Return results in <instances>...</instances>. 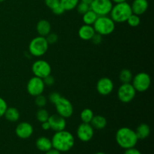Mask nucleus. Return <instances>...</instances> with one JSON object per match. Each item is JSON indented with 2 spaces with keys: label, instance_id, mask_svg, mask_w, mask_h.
Returning <instances> with one entry per match:
<instances>
[{
  "label": "nucleus",
  "instance_id": "nucleus-1",
  "mask_svg": "<svg viewBox=\"0 0 154 154\" xmlns=\"http://www.w3.org/2000/svg\"><path fill=\"white\" fill-rule=\"evenodd\" d=\"M51 142L52 147L60 152H68L75 146V139L70 132L64 129L55 132L51 138Z\"/></svg>",
  "mask_w": 154,
  "mask_h": 154
},
{
  "label": "nucleus",
  "instance_id": "nucleus-2",
  "mask_svg": "<svg viewBox=\"0 0 154 154\" xmlns=\"http://www.w3.org/2000/svg\"><path fill=\"white\" fill-rule=\"evenodd\" d=\"M115 140L117 144L125 150L135 147L138 141L135 130L129 127L120 128L116 132Z\"/></svg>",
  "mask_w": 154,
  "mask_h": 154
},
{
  "label": "nucleus",
  "instance_id": "nucleus-3",
  "mask_svg": "<svg viewBox=\"0 0 154 154\" xmlns=\"http://www.w3.org/2000/svg\"><path fill=\"white\" fill-rule=\"evenodd\" d=\"M132 14V11L130 4H129L127 2H124L117 3L113 5L112 9L110 12V17L114 21V23H122L126 22Z\"/></svg>",
  "mask_w": 154,
  "mask_h": 154
},
{
  "label": "nucleus",
  "instance_id": "nucleus-4",
  "mask_svg": "<svg viewBox=\"0 0 154 154\" xmlns=\"http://www.w3.org/2000/svg\"><path fill=\"white\" fill-rule=\"evenodd\" d=\"M93 26L96 33L102 36L109 35L115 30L116 23L110 17L100 16L98 17Z\"/></svg>",
  "mask_w": 154,
  "mask_h": 154
},
{
  "label": "nucleus",
  "instance_id": "nucleus-5",
  "mask_svg": "<svg viewBox=\"0 0 154 154\" xmlns=\"http://www.w3.org/2000/svg\"><path fill=\"white\" fill-rule=\"evenodd\" d=\"M49 44L46 38L43 36H36L32 39L29 45V52L35 57H41L45 55L48 51Z\"/></svg>",
  "mask_w": 154,
  "mask_h": 154
},
{
  "label": "nucleus",
  "instance_id": "nucleus-6",
  "mask_svg": "<svg viewBox=\"0 0 154 154\" xmlns=\"http://www.w3.org/2000/svg\"><path fill=\"white\" fill-rule=\"evenodd\" d=\"M132 85L136 92L144 93L150 88L151 85V78L150 75L146 72H139L132 78Z\"/></svg>",
  "mask_w": 154,
  "mask_h": 154
},
{
  "label": "nucleus",
  "instance_id": "nucleus-7",
  "mask_svg": "<svg viewBox=\"0 0 154 154\" xmlns=\"http://www.w3.org/2000/svg\"><path fill=\"white\" fill-rule=\"evenodd\" d=\"M136 93L132 84H122L117 90V98L121 102L127 104L133 101Z\"/></svg>",
  "mask_w": 154,
  "mask_h": 154
},
{
  "label": "nucleus",
  "instance_id": "nucleus-8",
  "mask_svg": "<svg viewBox=\"0 0 154 154\" xmlns=\"http://www.w3.org/2000/svg\"><path fill=\"white\" fill-rule=\"evenodd\" d=\"M113 5H114L111 0H93L90 4V9L99 17L110 14Z\"/></svg>",
  "mask_w": 154,
  "mask_h": 154
},
{
  "label": "nucleus",
  "instance_id": "nucleus-9",
  "mask_svg": "<svg viewBox=\"0 0 154 154\" xmlns=\"http://www.w3.org/2000/svg\"><path fill=\"white\" fill-rule=\"evenodd\" d=\"M57 114L67 119L72 117L74 113V107L72 102L66 98L61 96L54 104Z\"/></svg>",
  "mask_w": 154,
  "mask_h": 154
},
{
  "label": "nucleus",
  "instance_id": "nucleus-10",
  "mask_svg": "<svg viewBox=\"0 0 154 154\" xmlns=\"http://www.w3.org/2000/svg\"><path fill=\"white\" fill-rule=\"evenodd\" d=\"M51 71H52V69H51V65L46 60H38L35 61L32 66V72L34 76L40 78L42 79L51 75Z\"/></svg>",
  "mask_w": 154,
  "mask_h": 154
},
{
  "label": "nucleus",
  "instance_id": "nucleus-11",
  "mask_svg": "<svg viewBox=\"0 0 154 154\" xmlns=\"http://www.w3.org/2000/svg\"><path fill=\"white\" fill-rule=\"evenodd\" d=\"M45 84L43 79L38 77H32L28 81L26 84V90L31 96L35 97L42 94L45 91Z\"/></svg>",
  "mask_w": 154,
  "mask_h": 154
},
{
  "label": "nucleus",
  "instance_id": "nucleus-12",
  "mask_svg": "<svg viewBox=\"0 0 154 154\" xmlns=\"http://www.w3.org/2000/svg\"><path fill=\"white\" fill-rule=\"evenodd\" d=\"M76 135L80 141L88 142L94 136V129L90 123H81L77 128Z\"/></svg>",
  "mask_w": 154,
  "mask_h": 154
},
{
  "label": "nucleus",
  "instance_id": "nucleus-13",
  "mask_svg": "<svg viewBox=\"0 0 154 154\" xmlns=\"http://www.w3.org/2000/svg\"><path fill=\"white\" fill-rule=\"evenodd\" d=\"M114 88V82L111 78L108 77H103L100 78L96 83V90L101 96H108L112 93Z\"/></svg>",
  "mask_w": 154,
  "mask_h": 154
},
{
  "label": "nucleus",
  "instance_id": "nucleus-14",
  "mask_svg": "<svg viewBox=\"0 0 154 154\" xmlns=\"http://www.w3.org/2000/svg\"><path fill=\"white\" fill-rule=\"evenodd\" d=\"M34 128L31 123L28 122H21L15 129V134L20 139H28L32 135Z\"/></svg>",
  "mask_w": 154,
  "mask_h": 154
},
{
  "label": "nucleus",
  "instance_id": "nucleus-15",
  "mask_svg": "<svg viewBox=\"0 0 154 154\" xmlns=\"http://www.w3.org/2000/svg\"><path fill=\"white\" fill-rule=\"evenodd\" d=\"M48 121L51 126V129H52L54 132L64 130L66 129V125H67L66 118L57 114L50 115Z\"/></svg>",
  "mask_w": 154,
  "mask_h": 154
},
{
  "label": "nucleus",
  "instance_id": "nucleus-16",
  "mask_svg": "<svg viewBox=\"0 0 154 154\" xmlns=\"http://www.w3.org/2000/svg\"><path fill=\"white\" fill-rule=\"evenodd\" d=\"M130 5L132 14L141 16L148 9L149 2L147 0H134Z\"/></svg>",
  "mask_w": 154,
  "mask_h": 154
},
{
  "label": "nucleus",
  "instance_id": "nucleus-17",
  "mask_svg": "<svg viewBox=\"0 0 154 154\" xmlns=\"http://www.w3.org/2000/svg\"><path fill=\"white\" fill-rule=\"evenodd\" d=\"M95 34L96 32L93 26L84 24L78 29V36L84 41H90Z\"/></svg>",
  "mask_w": 154,
  "mask_h": 154
},
{
  "label": "nucleus",
  "instance_id": "nucleus-18",
  "mask_svg": "<svg viewBox=\"0 0 154 154\" xmlns=\"http://www.w3.org/2000/svg\"><path fill=\"white\" fill-rule=\"evenodd\" d=\"M36 31L40 36L46 37L50 32H51V23L47 20H40L36 25Z\"/></svg>",
  "mask_w": 154,
  "mask_h": 154
},
{
  "label": "nucleus",
  "instance_id": "nucleus-19",
  "mask_svg": "<svg viewBox=\"0 0 154 154\" xmlns=\"http://www.w3.org/2000/svg\"><path fill=\"white\" fill-rule=\"evenodd\" d=\"M35 146L38 150L45 153L53 147L51 139L45 136H41L38 138L35 141Z\"/></svg>",
  "mask_w": 154,
  "mask_h": 154
},
{
  "label": "nucleus",
  "instance_id": "nucleus-20",
  "mask_svg": "<svg viewBox=\"0 0 154 154\" xmlns=\"http://www.w3.org/2000/svg\"><path fill=\"white\" fill-rule=\"evenodd\" d=\"M138 140H144L148 138L150 135V127L147 123H141L137 126L135 130Z\"/></svg>",
  "mask_w": 154,
  "mask_h": 154
},
{
  "label": "nucleus",
  "instance_id": "nucleus-21",
  "mask_svg": "<svg viewBox=\"0 0 154 154\" xmlns=\"http://www.w3.org/2000/svg\"><path fill=\"white\" fill-rule=\"evenodd\" d=\"M106 118L104 116L102 115H94V117L92 119L90 124L93 126L94 129H98V130H102L105 129L107 126Z\"/></svg>",
  "mask_w": 154,
  "mask_h": 154
},
{
  "label": "nucleus",
  "instance_id": "nucleus-22",
  "mask_svg": "<svg viewBox=\"0 0 154 154\" xmlns=\"http://www.w3.org/2000/svg\"><path fill=\"white\" fill-rule=\"evenodd\" d=\"M4 117L8 121L14 123V122H17L19 120L20 117V114L16 108L8 107L4 114Z\"/></svg>",
  "mask_w": 154,
  "mask_h": 154
},
{
  "label": "nucleus",
  "instance_id": "nucleus-23",
  "mask_svg": "<svg viewBox=\"0 0 154 154\" xmlns=\"http://www.w3.org/2000/svg\"><path fill=\"white\" fill-rule=\"evenodd\" d=\"M98 17L99 16L93 11L90 9L88 11H87L85 14H83V22L84 23V24H87V25L93 26L94 23L96 22V20H97Z\"/></svg>",
  "mask_w": 154,
  "mask_h": 154
},
{
  "label": "nucleus",
  "instance_id": "nucleus-24",
  "mask_svg": "<svg viewBox=\"0 0 154 154\" xmlns=\"http://www.w3.org/2000/svg\"><path fill=\"white\" fill-rule=\"evenodd\" d=\"M132 78L133 75L132 72L128 69H122L119 74V79L122 84H129L132 82Z\"/></svg>",
  "mask_w": 154,
  "mask_h": 154
},
{
  "label": "nucleus",
  "instance_id": "nucleus-25",
  "mask_svg": "<svg viewBox=\"0 0 154 154\" xmlns=\"http://www.w3.org/2000/svg\"><path fill=\"white\" fill-rule=\"evenodd\" d=\"M93 117H94V113L90 108H84L80 114L81 121L82 123H90Z\"/></svg>",
  "mask_w": 154,
  "mask_h": 154
},
{
  "label": "nucleus",
  "instance_id": "nucleus-26",
  "mask_svg": "<svg viewBox=\"0 0 154 154\" xmlns=\"http://www.w3.org/2000/svg\"><path fill=\"white\" fill-rule=\"evenodd\" d=\"M80 0H60V4L65 11H72L76 8Z\"/></svg>",
  "mask_w": 154,
  "mask_h": 154
},
{
  "label": "nucleus",
  "instance_id": "nucleus-27",
  "mask_svg": "<svg viewBox=\"0 0 154 154\" xmlns=\"http://www.w3.org/2000/svg\"><path fill=\"white\" fill-rule=\"evenodd\" d=\"M50 114L48 113V111L46 109H45L44 108H39L38 110L36 112V119L38 122H40L41 123H43V122L48 121V119H49Z\"/></svg>",
  "mask_w": 154,
  "mask_h": 154
},
{
  "label": "nucleus",
  "instance_id": "nucleus-28",
  "mask_svg": "<svg viewBox=\"0 0 154 154\" xmlns=\"http://www.w3.org/2000/svg\"><path fill=\"white\" fill-rule=\"evenodd\" d=\"M126 23L130 26L137 27L141 23V17L138 15L135 14H132L130 15V17L127 19V20H126Z\"/></svg>",
  "mask_w": 154,
  "mask_h": 154
},
{
  "label": "nucleus",
  "instance_id": "nucleus-29",
  "mask_svg": "<svg viewBox=\"0 0 154 154\" xmlns=\"http://www.w3.org/2000/svg\"><path fill=\"white\" fill-rule=\"evenodd\" d=\"M47 103H48V99H47L46 96H45L44 95L41 94L35 96V104L36 106L38 107L39 108L45 107Z\"/></svg>",
  "mask_w": 154,
  "mask_h": 154
},
{
  "label": "nucleus",
  "instance_id": "nucleus-30",
  "mask_svg": "<svg viewBox=\"0 0 154 154\" xmlns=\"http://www.w3.org/2000/svg\"><path fill=\"white\" fill-rule=\"evenodd\" d=\"M76 8L78 13H79L80 14L83 15L84 14H85L86 12L90 10V5L87 4V3L83 2L80 1L79 3L78 4V5H77Z\"/></svg>",
  "mask_w": 154,
  "mask_h": 154
},
{
  "label": "nucleus",
  "instance_id": "nucleus-31",
  "mask_svg": "<svg viewBox=\"0 0 154 154\" xmlns=\"http://www.w3.org/2000/svg\"><path fill=\"white\" fill-rule=\"evenodd\" d=\"M45 38L49 45H54V44L57 43L59 38L58 35L54 32H50Z\"/></svg>",
  "mask_w": 154,
  "mask_h": 154
},
{
  "label": "nucleus",
  "instance_id": "nucleus-32",
  "mask_svg": "<svg viewBox=\"0 0 154 154\" xmlns=\"http://www.w3.org/2000/svg\"><path fill=\"white\" fill-rule=\"evenodd\" d=\"M61 96V95L59 93H57V92H53V93H50L49 96H48V101H49L51 103L54 104H54L60 99Z\"/></svg>",
  "mask_w": 154,
  "mask_h": 154
},
{
  "label": "nucleus",
  "instance_id": "nucleus-33",
  "mask_svg": "<svg viewBox=\"0 0 154 154\" xmlns=\"http://www.w3.org/2000/svg\"><path fill=\"white\" fill-rule=\"evenodd\" d=\"M8 104L3 98L0 97V118L4 117L6 109L8 108Z\"/></svg>",
  "mask_w": 154,
  "mask_h": 154
},
{
  "label": "nucleus",
  "instance_id": "nucleus-34",
  "mask_svg": "<svg viewBox=\"0 0 154 154\" xmlns=\"http://www.w3.org/2000/svg\"><path fill=\"white\" fill-rule=\"evenodd\" d=\"M45 4L46 5L47 7L52 10L54 8L60 4V0H45Z\"/></svg>",
  "mask_w": 154,
  "mask_h": 154
},
{
  "label": "nucleus",
  "instance_id": "nucleus-35",
  "mask_svg": "<svg viewBox=\"0 0 154 154\" xmlns=\"http://www.w3.org/2000/svg\"><path fill=\"white\" fill-rule=\"evenodd\" d=\"M43 81L45 83V86H48V87H51L53 86L55 83V79H54V77L51 75H48V76L45 77V78H43Z\"/></svg>",
  "mask_w": 154,
  "mask_h": 154
},
{
  "label": "nucleus",
  "instance_id": "nucleus-36",
  "mask_svg": "<svg viewBox=\"0 0 154 154\" xmlns=\"http://www.w3.org/2000/svg\"><path fill=\"white\" fill-rule=\"evenodd\" d=\"M102 37H103V36H102L101 35L96 33V34L93 36V38H92L90 41H91L94 45H99V44L102 43Z\"/></svg>",
  "mask_w": 154,
  "mask_h": 154
},
{
  "label": "nucleus",
  "instance_id": "nucleus-37",
  "mask_svg": "<svg viewBox=\"0 0 154 154\" xmlns=\"http://www.w3.org/2000/svg\"><path fill=\"white\" fill-rule=\"evenodd\" d=\"M51 11H52L53 13L56 15H61L66 11L60 4H59L57 6H56L55 8H54Z\"/></svg>",
  "mask_w": 154,
  "mask_h": 154
},
{
  "label": "nucleus",
  "instance_id": "nucleus-38",
  "mask_svg": "<svg viewBox=\"0 0 154 154\" xmlns=\"http://www.w3.org/2000/svg\"><path fill=\"white\" fill-rule=\"evenodd\" d=\"M123 154H142V153H141V152L139 150H138V149H136L135 147H132V148L126 149Z\"/></svg>",
  "mask_w": 154,
  "mask_h": 154
},
{
  "label": "nucleus",
  "instance_id": "nucleus-39",
  "mask_svg": "<svg viewBox=\"0 0 154 154\" xmlns=\"http://www.w3.org/2000/svg\"><path fill=\"white\" fill-rule=\"evenodd\" d=\"M42 129L45 131L50 130V129H51V126H50V124L49 123H48V121H45V122H43V123H42Z\"/></svg>",
  "mask_w": 154,
  "mask_h": 154
},
{
  "label": "nucleus",
  "instance_id": "nucleus-40",
  "mask_svg": "<svg viewBox=\"0 0 154 154\" xmlns=\"http://www.w3.org/2000/svg\"><path fill=\"white\" fill-rule=\"evenodd\" d=\"M45 154H61V152H60L59 150H57V149L52 147V148L50 149L49 150L45 152Z\"/></svg>",
  "mask_w": 154,
  "mask_h": 154
},
{
  "label": "nucleus",
  "instance_id": "nucleus-41",
  "mask_svg": "<svg viewBox=\"0 0 154 154\" xmlns=\"http://www.w3.org/2000/svg\"><path fill=\"white\" fill-rule=\"evenodd\" d=\"M112 2L115 3V4H117V3H120V2H126L127 0H111Z\"/></svg>",
  "mask_w": 154,
  "mask_h": 154
},
{
  "label": "nucleus",
  "instance_id": "nucleus-42",
  "mask_svg": "<svg viewBox=\"0 0 154 154\" xmlns=\"http://www.w3.org/2000/svg\"><path fill=\"white\" fill-rule=\"evenodd\" d=\"M81 2H85V3H87V4L90 5V3L92 2L93 1V0H80Z\"/></svg>",
  "mask_w": 154,
  "mask_h": 154
},
{
  "label": "nucleus",
  "instance_id": "nucleus-43",
  "mask_svg": "<svg viewBox=\"0 0 154 154\" xmlns=\"http://www.w3.org/2000/svg\"><path fill=\"white\" fill-rule=\"evenodd\" d=\"M95 154H106V153H104V152H97V153Z\"/></svg>",
  "mask_w": 154,
  "mask_h": 154
},
{
  "label": "nucleus",
  "instance_id": "nucleus-44",
  "mask_svg": "<svg viewBox=\"0 0 154 154\" xmlns=\"http://www.w3.org/2000/svg\"><path fill=\"white\" fill-rule=\"evenodd\" d=\"M4 1H5V0H0V2H3Z\"/></svg>",
  "mask_w": 154,
  "mask_h": 154
}]
</instances>
